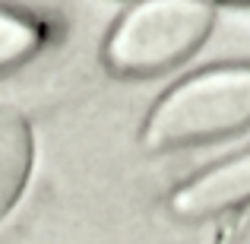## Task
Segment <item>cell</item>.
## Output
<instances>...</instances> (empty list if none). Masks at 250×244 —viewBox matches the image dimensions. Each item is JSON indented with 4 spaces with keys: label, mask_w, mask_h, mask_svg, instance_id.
I'll return each instance as SVG.
<instances>
[{
    "label": "cell",
    "mask_w": 250,
    "mask_h": 244,
    "mask_svg": "<svg viewBox=\"0 0 250 244\" xmlns=\"http://www.w3.org/2000/svg\"><path fill=\"white\" fill-rule=\"evenodd\" d=\"M250 130V64H222L181 80L143 124L149 153L203 146Z\"/></svg>",
    "instance_id": "obj_1"
},
{
    "label": "cell",
    "mask_w": 250,
    "mask_h": 244,
    "mask_svg": "<svg viewBox=\"0 0 250 244\" xmlns=\"http://www.w3.org/2000/svg\"><path fill=\"white\" fill-rule=\"evenodd\" d=\"M212 32L206 0H140L104 42V64L117 76H159L184 64Z\"/></svg>",
    "instance_id": "obj_2"
},
{
    "label": "cell",
    "mask_w": 250,
    "mask_h": 244,
    "mask_svg": "<svg viewBox=\"0 0 250 244\" xmlns=\"http://www.w3.org/2000/svg\"><path fill=\"white\" fill-rule=\"evenodd\" d=\"M250 203V149L212 165L171 194V213L177 219L200 222L234 213Z\"/></svg>",
    "instance_id": "obj_3"
},
{
    "label": "cell",
    "mask_w": 250,
    "mask_h": 244,
    "mask_svg": "<svg viewBox=\"0 0 250 244\" xmlns=\"http://www.w3.org/2000/svg\"><path fill=\"white\" fill-rule=\"evenodd\" d=\"M35 143L22 111L0 105V222L16 209L32 177Z\"/></svg>",
    "instance_id": "obj_4"
},
{
    "label": "cell",
    "mask_w": 250,
    "mask_h": 244,
    "mask_svg": "<svg viewBox=\"0 0 250 244\" xmlns=\"http://www.w3.org/2000/svg\"><path fill=\"white\" fill-rule=\"evenodd\" d=\"M42 44V32L25 16L0 10V73L25 64Z\"/></svg>",
    "instance_id": "obj_5"
},
{
    "label": "cell",
    "mask_w": 250,
    "mask_h": 244,
    "mask_svg": "<svg viewBox=\"0 0 250 244\" xmlns=\"http://www.w3.org/2000/svg\"><path fill=\"white\" fill-rule=\"evenodd\" d=\"M222 6H241V10H250V0H215Z\"/></svg>",
    "instance_id": "obj_6"
}]
</instances>
